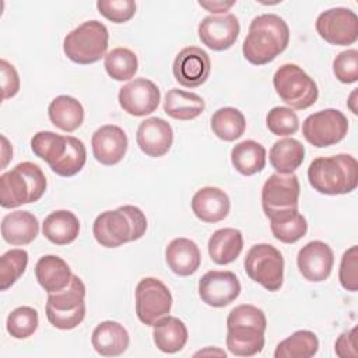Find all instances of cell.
Returning a JSON list of instances; mask_svg holds the SVG:
<instances>
[{
  "instance_id": "obj_1",
  "label": "cell",
  "mask_w": 358,
  "mask_h": 358,
  "mask_svg": "<svg viewBox=\"0 0 358 358\" xmlns=\"http://www.w3.org/2000/svg\"><path fill=\"white\" fill-rule=\"evenodd\" d=\"M289 43L288 24L277 14H262L252 20L242 45L243 57L262 66L273 62Z\"/></svg>"
},
{
  "instance_id": "obj_2",
  "label": "cell",
  "mask_w": 358,
  "mask_h": 358,
  "mask_svg": "<svg viewBox=\"0 0 358 358\" xmlns=\"http://www.w3.org/2000/svg\"><path fill=\"white\" fill-rule=\"evenodd\" d=\"M267 319L264 312L249 303L235 306L227 317V347L236 357H253L264 347Z\"/></svg>"
},
{
  "instance_id": "obj_3",
  "label": "cell",
  "mask_w": 358,
  "mask_h": 358,
  "mask_svg": "<svg viewBox=\"0 0 358 358\" xmlns=\"http://www.w3.org/2000/svg\"><path fill=\"white\" fill-rule=\"evenodd\" d=\"M147 231L144 213L131 204L101 213L92 225L95 241L103 248H117L140 239Z\"/></svg>"
},
{
  "instance_id": "obj_4",
  "label": "cell",
  "mask_w": 358,
  "mask_h": 358,
  "mask_svg": "<svg viewBox=\"0 0 358 358\" xmlns=\"http://www.w3.org/2000/svg\"><path fill=\"white\" fill-rule=\"evenodd\" d=\"M308 180L322 194L351 193L358 185V162L350 154L317 157L308 168Z\"/></svg>"
},
{
  "instance_id": "obj_5",
  "label": "cell",
  "mask_w": 358,
  "mask_h": 358,
  "mask_svg": "<svg viewBox=\"0 0 358 358\" xmlns=\"http://www.w3.org/2000/svg\"><path fill=\"white\" fill-rule=\"evenodd\" d=\"M46 190V176L34 162L24 161L0 176V204L15 208L38 201Z\"/></svg>"
},
{
  "instance_id": "obj_6",
  "label": "cell",
  "mask_w": 358,
  "mask_h": 358,
  "mask_svg": "<svg viewBox=\"0 0 358 358\" xmlns=\"http://www.w3.org/2000/svg\"><path fill=\"white\" fill-rule=\"evenodd\" d=\"M108 42V28L98 20H90L64 36L63 52L77 64H92L105 57Z\"/></svg>"
},
{
  "instance_id": "obj_7",
  "label": "cell",
  "mask_w": 358,
  "mask_h": 358,
  "mask_svg": "<svg viewBox=\"0 0 358 358\" xmlns=\"http://www.w3.org/2000/svg\"><path fill=\"white\" fill-rule=\"evenodd\" d=\"M85 285L83 280L73 274L70 284L57 292L48 295L46 317L49 323L60 330L77 327L85 316Z\"/></svg>"
},
{
  "instance_id": "obj_8",
  "label": "cell",
  "mask_w": 358,
  "mask_h": 358,
  "mask_svg": "<svg viewBox=\"0 0 358 358\" xmlns=\"http://www.w3.org/2000/svg\"><path fill=\"white\" fill-rule=\"evenodd\" d=\"M273 85L280 99L298 110L308 109L319 96L315 80L294 63H285L277 69Z\"/></svg>"
},
{
  "instance_id": "obj_9",
  "label": "cell",
  "mask_w": 358,
  "mask_h": 358,
  "mask_svg": "<svg viewBox=\"0 0 358 358\" xmlns=\"http://www.w3.org/2000/svg\"><path fill=\"white\" fill-rule=\"evenodd\" d=\"M245 271L250 280L259 282L267 291H278L284 281V257L270 243L253 245L243 260Z\"/></svg>"
},
{
  "instance_id": "obj_10",
  "label": "cell",
  "mask_w": 358,
  "mask_h": 358,
  "mask_svg": "<svg viewBox=\"0 0 358 358\" xmlns=\"http://www.w3.org/2000/svg\"><path fill=\"white\" fill-rule=\"evenodd\" d=\"M348 131V119L338 109H323L309 115L302 124L305 140L316 148L340 143Z\"/></svg>"
},
{
  "instance_id": "obj_11",
  "label": "cell",
  "mask_w": 358,
  "mask_h": 358,
  "mask_svg": "<svg viewBox=\"0 0 358 358\" xmlns=\"http://www.w3.org/2000/svg\"><path fill=\"white\" fill-rule=\"evenodd\" d=\"M301 186L295 173H273L262 187V207L267 218L298 210Z\"/></svg>"
},
{
  "instance_id": "obj_12",
  "label": "cell",
  "mask_w": 358,
  "mask_h": 358,
  "mask_svg": "<svg viewBox=\"0 0 358 358\" xmlns=\"http://www.w3.org/2000/svg\"><path fill=\"white\" fill-rule=\"evenodd\" d=\"M136 315L147 326L166 316L172 308V295L168 287L155 277L141 278L136 287Z\"/></svg>"
},
{
  "instance_id": "obj_13",
  "label": "cell",
  "mask_w": 358,
  "mask_h": 358,
  "mask_svg": "<svg viewBox=\"0 0 358 358\" xmlns=\"http://www.w3.org/2000/svg\"><path fill=\"white\" fill-rule=\"evenodd\" d=\"M315 27L319 36L330 45L347 46L358 39V17L345 7H334L320 13Z\"/></svg>"
},
{
  "instance_id": "obj_14",
  "label": "cell",
  "mask_w": 358,
  "mask_h": 358,
  "mask_svg": "<svg viewBox=\"0 0 358 358\" xmlns=\"http://www.w3.org/2000/svg\"><path fill=\"white\" fill-rule=\"evenodd\" d=\"M197 289L206 305L224 308L239 296L241 282L232 271L210 270L199 280Z\"/></svg>"
},
{
  "instance_id": "obj_15",
  "label": "cell",
  "mask_w": 358,
  "mask_h": 358,
  "mask_svg": "<svg viewBox=\"0 0 358 358\" xmlns=\"http://www.w3.org/2000/svg\"><path fill=\"white\" fill-rule=\"evenodd\" d=\"M120 108L131 116H145L152 113L161 101L159 88L148 78H134L119 91Z\"/></svg>"
},
{
  "instance_id": "obj_16",
  "label": "cell",
  "mask_w": 358,
  "mask_h": 358,
  "mask_svg": "<svg viewBox=\"0 0 358 358\" xmlns=\"http://www.w3.org/2000/svg\"><path fill=\"white\" fill-rule=\"evenodd\" d=\"M211 71V60L206 50L197 46L183 48L175 57L172 73L175 80L187 88L204 84Z\"/></svg>"
},
{
  "instance_id": "obj_17",
  "label": "cell",
  "mask_w": 358,
  "mask_h": 358,
  "mask_svg": "<svg viewBox=\"0 0 358 358\" xmlns=\"http://www.w3.org/2000/svg\"><path fill=\"white\" fill-rule=\"evenodd\" d=\"M239 31V20L231 13L222 15H207L201 20L197 28L201 43L215 52L229 49L236 42Z\"/></svg>"
},
{
  "instance_id": "obj_18",
  "label": "cell",
  "mask_w": 358,
  "mask_h": 358,
  "mask_svg": "<svg viewBox=\"0 0 358 358\" xmlns=\"http://www.w3.org/2000/svg\"><path fill=\"white\" fill-rule=\"evenodd\" d=\"M301 274L310 282H322L329 278L334 264L331 248L322 241H310L302 246L296 256Z\"/></svg>"
},
{
  "instance_id": "obj_19",
  "label": "cell",
  "mask_w": 358,
  "mask_h": 358,
  "mask_svg": "<svg viewBox=\"0 0 358 358\" xmlns=\"http://www.w3.org/2000/svg\"><path fill=\"white\" fill-rule=\"evenodd\" d=\"M91 145L94 158L99 164L110 166L123 159L127 151L129 140L122 127L105 124L94 131Z\"/></svg>"
},
{
  "instance_id": "obj_20",
  "label": "cell",
  "mask_w": 358,
  "mask_h": 358,
  "mask_svg": "<svg viewBox=\"0 0 358 358\" xmlns=\"http://www.w3.org/2000/svg\"><path fill=\"white\" fill-rule=\"evenodd\" d=\"M136 140L145 155L152 158L164 157L173 143V130L166 120L148 117L138 124Z\"/></svg>"
},
{
  "instance_id": "obj_21",
  "label": "cell",
  "mask_w": 358,
  "mask_h": 358,
  "mask_svg": "<svg viewBox=\"0 0 358 358\" xmlns=\"http://www.w3.org/2000/svg\"><path fill=\"white\" fill-rule=\"evenodd\" d=\"M231 208L228 194L215 186H206L199 189L192 197V210L194 215L203 222L222 221Z\"/></svg>"
},
{
  "instance_id": "obj_22",
  "label": "cell",
  "mask_w": 358,
  "mask_h": 358,
  "mask_svg": "<svg viewBox=\"0 0 358 358\" xmlns=\"http://www.w3.org/2000/svg\"><path fill=\"white\" fill-rule=\"evenodd\" d=\"M165 260L172 273L180 277H187L199 270L201 253L192 239L175 238L165 249Z\"/></svg>"
},
{
  "instance_id": "obj_23",
  "label": "cell",
  "mask_w": 358,
  "mask_h": 358,
  "mask_svg": "<svg viewBox=\"0 0 358 358\" xmlns=\"http://www.w3.org/2000/svg\"><path fill=\"white\" fill-rule=\"evenodd\" d=\"M39 234L38 218L29 213L17 210L8 213L1 220V236L14 246H22L31 243Z\"/></svg>"
},
{
  "instance_id": "obj_24",
  "label": "cell",
  "mask_w": 358,
  "mask_h": 358,
  "mask_svg": "<svg viewBox=\"0 0 358 358\" xmlns=\"http://www.w3.org/2000/svg\"><path fill=\"white\" fill-rule=\"evenodd\" d=\"M130 343L127 330L117 322H101L92 331L91 344L103 357H117L123 354Z\"/></svg>"
},
{
  "instance_id": "obj_25",
  "label": "cell",
  "mask_w": 358,
  "mask_h": 358,
  "mask_svg": "<svg viewBox=\"0 0 358 358\" xmlns=\"http://www.w3.org/2000/svg\"><path fill=\"white\" fill-rule=\"evenodd\" d=\"M35 277L39 285L48 292L64 289L73 277L70 266L56 255L42 256L35 264Z\"/></svg>"
},
{
  "instance_id": "obj_26",
  "label": "cell",
  "mask_w": 358,
  "mask_h": 358,
  "mask_svg": "<svg viewBox=\"0 0 358 358\" xmlns=\"http://www.w3.org/2000/svg\"><path fill=\"white\" fill-rule=\"evenodd\" d=\"M186 324L175 316H162L152 324V338L157 348L166 354L180 351L187 343Z\"/></svg>"
},
{
  "instance_id": "obj_27",
  "label": "cell",
  "mask_w": 358,
  "mask_h": 358,
  "mask_svg": "<svg viewBox=\"0 0 358 358\" xmlns=\"http://www.w3.org/2000/svg\"><path fill=\"white\" fill-rule=\"evenodd\" d=\"M80 221L69 210H56L42 222L43 236L55 245H69L78 236Z\"/></svg>"
},
{
  "instance_id": "obj_28",
  "label": "cell",
  "mask_w": 358,
  "mask_h": 358,
  "mask_svg": "<svg viewBox=\"0 0 358 358\" xmlns=\"http://www.w3.org/2000/svg\"><path fill=\"white\" fill-rule=\"evenodd\" d=\"M208 255L215 264H229L241 255L243 249V236L239 229L221 228L208 239Z\"/></svg>"
},
{
  "instance_id": "obj_29",
  "label": "cell",
  "mask_w": 358,
  "mask_h": 358,
  "mask_svg": "<svg viewBox=\"0 0 358 358\" xmlns=\"http://www.w3.org/2000/svg\"><path fill=\"white\" fill-rule=\"evenodd\" d=\"M206 109L204 99L190 91L172 88L166 92L164 112L176 120H192L200 116Z\"/></svg>"
},
{
  "instance_id": "obj_30",
  "label": "cell",
  "mask_w": 358,
  "mask_h": 358,
  "mask_svg": "<svg viewBox=\"0 0 358 358\" xmlns=\"http://www.w3.org/2000/svg\"><path fill=\"white\" fill-rule=\"evenodd\" d=\"M48 115L52 124L66 133L77 130L84 122L83 105L80 103V101L69 95L56 96L49 103Z\"/></svg>"
},
{
  "instance_id": "obj_31",
  "label": "cell",
  "mask_w": 358,
  "mask_h": 358,
  "mask_svg": "<svg viewBox=\"0 0 358 358\" xmlns=\"http://www.w3.org/2000/svg\"><path fill=\"white\" fill-rule=\"evenodd\" d=\"M268 159L277 173H294L305 159V147L296 138H281L271 145Z\"/></svg>"
},
{
  "instance_id": "obj_32",
  "label": "cell",
  "mask_w": 358,
  "mask_h": 358,
  "mask_svg": "<svg viewBox=\"0 0 358 358\" xmlns=\"http://www.w3.org/2000/svg\"><path fill=\"white\" fill-rule=\"evenodd\" d=\"M231 162L239 173L252 176L266 166V148L255 140H243L231 150Z\"/></svg>"
},
{
  "instance_id": "obj_33",
  "label": "cell",
  "mask_w": 358,
  "mask_h": 358,
  "mask_svg": "<svg viewBox=\"0 0 358 358\" xmlns=\"http://www.w3.org/2000/svg\"><path fill=\"white\" fill-rule=\"evenodd\" d=\"M268 220L273 236L282 243H295L308 232L306 218L298 210L277 214Z\"/></svg>"
},
{
  "instance_id": "obj_34",
  "label": "cell",
  "mask_w": 358,
  "mask_h": 358,
  "mask_svg": "<svg viewBox=\"0 0 358 358\" xmlns=\"http://www.w3.org/2000/svg\"><path fill=\"white\" fill-rule=\"evenodd\" d=\"M245 129L246 119L243 113L236 108H220L211 116V130L220 140H238L245 133Z\"/></svg>"
},
{
  "instance_id": "obj_35",
  "label": "cell",
  "mask_w": 358,
  "mask_h": 358,
  "mask_svg": "<svg viewBox=\"0 0 358 358\" xmlns=\"http://www.w3.org/2000/svg\"><path fill=\"white\" fill-rule=\"evenodd\" d=\"M319 350V340L310 330H298L280 341L275 347V358H310Z\"/></svg>"
},
{
  "instance_id": "obj_36",
  "label": "cell",
  "mask_w": 358,
  "mask_h": 358,
  "mask_svg": "<svg viewBox=\"0 0 358 358\" xmlns=\"http://www.w3.org/2000/svg\"><path fill=\"white\" fill-rule=\"evenodd\" d=\"M32 152L43 159L49 166L55 165L67 150V136H60L53 131H38L31 138Z\"/></svg>"
},
{
  "instance_id": "obj_37",
  "label": "cell",
  "mask_w": 358,
  "mask_h": 358,
  "mask_svg": "<svg viewBox=\"0 0 358 358\" xmlns=\"http://www.w3.org/2000/svg\"><path fill=\"white\" fill-rule=\"evenodd\" d=\"M103 66L110 78L116 81H127L137 73L138 60L133 50L127 48H115L105 55Z\"/></svg>"
},
{
  "instance_id": "obj_38",
  "label": "cell",
  "mask_w": 358,
  "mask_h": 358,
  "mask_svg": "<svg viewBox=\"0 0 358 358\" xmlns=\"http://www.w3.org/2000/svg\"><path fill=\"white\" fill-rule=\"evenodd\" d=\"M85 161L87 150L84 143L74 136H67V150L64 155L50 166V169L59 176L69 178L78 173L85 165Z\"/></svg>"
},
{
  "instance_id": "obj_39",
  "label": "cell",
  "mask_w": 358,
  "mask_h": 358,
  "mask_svg": "<svg viewBox=\"0 0 358 358\" xmlns=\"http://www.w3.org/2000/svg\"><path fill=\"white\" fill-rule=\"evenodd\" d=\"M28 253L24 249H11L0 257V288L8 289L25 273Z\"/></svg>"
},
{
  "instance_id": "obj_40",
  "label": "cell",
  "mask_w": 358,
  "mask_h": 358,
  "mask_svg": "<svg viewBox=\"0 0 358 358\" xmlns=\"http://www.w3.org/2000/svg\"><path fill=\"white\" fill-rule=\"evenodd\" d=\"M39 324L38 312L31 306H18L7 316L6 327L11 337L22 340L32 336Z\"/></svg>"
},
{
  "instance_id": "obj_41",
  "label": "cell",
  "mask_w": 358,
  "mask_h": 358,
  "mask_svg": "<svg viewBox=\"0 0 358 358\" xmlns=\"http://www.w3.org/2000/svg\"><path fill=\"white\" fill-rule=\"evenodd\" d=\"M266 126L275 136H292L299 129V119L291 108L275 106L268 110Z\"/></svg>"
},
{
  "instance_id": "obj_42",
  "label": "cell",
  "mask_w": 358,
  "mask_h": 358,
  "mask_svg": "<svg viewBox=\"0 0 358 358\" xmlns=\"http://www.w3.org/2000/svg\"><path fill=\"white\" fill-rule=\"evenodd\" d=\"M96 8L101 15L115 24H123L136 14V3L133 0H99Z\"/></svg>"
},
{
  "instance_id": "obj_43",
  "label": "cell",
  "mask_w": 358,
  "mask_h": 358,
  "mask_svg": "<svg viewBox=\"0 0 358 358\" xmlns=\"http://www.w3.org/2000/svg\"><path fill=\"white\" fill-rule=\"evenodd\" d=\"M333 73L343 84H351L358 80V50L347 49L340 52L333 60Z\"/></svg>"
},
{
  "instance_id": "obj_44",
  "label": "cell",
  "mask_w": 358,
  "mask_h": 358,
  "mask_svg": "<svg viewBox=\"0 0 358 358\" xmlns=\"http://www.w3.org/2000/svg\"><path fill=\"white\" fill-rule=\"evenodd\" d=\"M338 280L344 289L355 292L358 288V248L354 245L343 253Z\"/></svg>"
},
{
  "instance_id": "obj_45",
  "label": "cell",
  "mask_w": 358,
  "mask_h": 358,
  "mask_svg": "<svg viewBox=\"0 0 358 358\" xmlns=\"http://www.w3.org/2000/svg\"><path fill=\"white\" fill-rule=\"evenodd\" d=\"M1 70V88H3V99L13 98L20 90V77L15 67L8 63L6 59L0 60Z\"/></svg>"
},
{
  "instance_id": "obj_46",
  "label": "cell",
  "mask_w": 358,
  "mask_h": 358,
  "mask_svg": "<svg viewBox=\"0 0 358 358\" xmlns=\"http://www.w3.org/2000/svg\"><path fill=\"white\" fill-rule=\"evenodd\" d=\"M336 355L340 358H357V327H352L348 331H344L338 336L334 344Z\"/></svg>"
},
{
  "instance_id": "obj_47",
  "label": "cell",
  "mask_w": 358,
  "mask_h": 358,
  "mask_svg": "<svg viewBox=\"0 0 358 358\" xmlns=\"http://www.w3.org/2000/svg\"><path fill=\"white\" fill-rule=\"evenodd\" d=\"M235 4V1H199V6L206 8L210 13L214 14H220V13H225L228 11L232 6Z\"/></svg>"
},
{
  "instance_id": "obj_48",
  "label": "cell",
  "mask_w": 358,
  "mask_h": 358,
  "mask_svg": "<svg viewBox=\"0 0 358 358\" xmlns=\"http://www.w3.org/2000/svg\"><path fill=\"white\" fill-rule=\"evenodd\" d=\"M1 141H3V162H1V166L4 168L7 165V162L13 158V148H11V145L8 144V141L4 136H1Z\"/></svg>"
},
{
  "instance_id": "obj_49",
  "label": "cell",
  "mask_w": 358,
  "mask_h": 358,
  "mask_svg": "<svg viewBox=\"0 0 358 358\" xmlns=\"http://www.w3.org/2000/svg\"><path fill=\"white\" fill-rule=\"evenodd\" d=\"M199 355H220V357H227V352L222 351V350H218V348L207 347L206 350H200L199 352L194 354V357H199Z\"/></svg>"
},
{
  "instance_id": "obj_50",
  "label": "cell",
  "mask_w": 358,
  "mask_h": 358,
  "mask_svg": "<svg viewBox=\"0 0 358 358\" xmlns=\"http://www.w3.org/2000/svg\"><path fill=\"white\" fill-rule=\"evenodd\" d=\"M355 102H357V90H354L351 94H350V96H348V101H347V106L350 108V110L354 113V115H357L358 112V109H357V106H355Z\"/></svg>"
}]
</instances>
